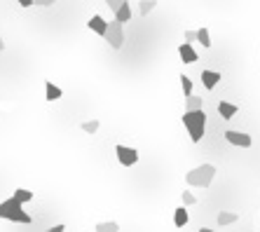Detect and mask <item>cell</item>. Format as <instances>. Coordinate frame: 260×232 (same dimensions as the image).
<instances>
[{"mask_svg":"<svg viewBox=\"0 0 260 232\" xmlns=\"http://www.w3.org/2000/svg\"><path fill=\"white\" fill-rule=\"evenodd\" d=\"M181 120H183V127H185L190 141L199 143L204 138V132H207V113L204 110H185Z\"/></svg>","mask_w":260,"mask_h":232,"instance_id":"1","label":"cell"},{"mask_svg":"<svg viewBox=\"0 0 260 232\" xmlns=\"http://www.w3.org/2000/svg\"><path fill=\"white\" fill-rule=\"evenodd\" d=\"M213 178H216V166L213 164H199L195 169H190L188 174H185V183L190 185V188H208L211 183H213Z\"/></svg>","mask_w":260,"mask_h":232,"instance_id":"2","label":"cell"},{"mask_svg":"<svg viewBox=\"0 0 260 232\" xmlns=\"http://www.w3.org/2000/svg\"><path fill=\"white\" fill-rule=\"evenodd\" d=\"M0 218L2 220H12V223H21V225H31V223H33V218L24 211V204H21V202H17L14 197L5 199V202H0Z\"/></svg>","mask_w":260,"mask_h":232,"instance_id":"3","label":"cell"},{"mask_svg":"<svg viewBox=\"0 0 260 232\" xmlns=\"http://www.w3.org/2000/svg\"><path fill=\"white\" fill-rule=\"evenodd\" d=\"M104 40L108 42L113 50H122V45H124V28H122V24H120L117 19H113V21L108 24Z\"/></svg>","mask_w":260,"mask_h":232,"instance_id":"4","label":"cell"},{"mask_svg":"<svg viewBox=\"0 0 260 232\" xmlns=\"http://www.w3.org/2000/svg\"><path fill=\"white\" fill-rule=\"evenodd\" d=\"M115 155L122 166H134V164L139 162V150L129 148V146H115Z\"/></svg>","mask_w":260,"mask_h":232,"instance_id":"5","label":"cell"},{"mask_svg":"<svg viewBox=\"0 0 260 232\" xmlns=\"http://www.w3.org/2000/svg\"><path fill=\"white\" fill-rule=\"evenodd\" d=\"M223 136H225L227 143L239 146V148H251V146H253V138H251V134H246V132H234V129H227Z\"/></svg>","mask_w":260,"mask_h":232,"instance_id":"6","label":"cell"},{"mask_svg":"<svg viewBox=\"0 0 260 232\" xmlns=\"http://www.w3.org/2000/svg\"><path fill=\"white\" fill-rule=\"evenodd\" d=\"M199 80H202V84H204V89H216V84L223 80V75L218 73V70H202V75H199Z\"/></svg>","mask_w":260,"mask_h":232,"instance_id":"7","label":"cell"},{"mask_svg":"<svg viewBox=\"0 0 260 232\" xmlns=\"http://www.w3.org/2000/svg\"><path fill=\"white\" fill-rule=\"evenodd\" d=\"M87 28H89V31H94L96 35H101V38H104V35H105V28H108V21H105L101 14H94L89 21H87Z\"/></svg>","mask_w":260,"mask_h":232,"instance_id":"8","label":"cell"},{"mask_svg":"<svg viewBox=\"0 0 260 232\" xmlns=\"http://www.w3.org/2000/svg\"><path fill=\"white\" fill-rule=\"evenodd\" d=\"M178 54H181L183 64H195L197 61V52L190 42H181V45H178Z\"/></svg>","mask_w":260,"mask_h":232,"instance_id":"9","label":"cell"},{"mask_svg":"<svg viewBox=\"0 0 260 232\" xmlns=\"http://www.w3.org/2000/svg\"><path fill=\"white\" fill-rule=\"evenodd\" d=\"M237 113H239V108L234 103H230V101H221L218 103V115H221L223 120H232Z\"/></svg>","mask_w":260,"mask_h":232,"instance_id":"10","label":"cell"},{"mask_svg":"<svg viewBox=\"0 0 260 232\" xmlns=\"http://www.w3.org/2000/svg\"><path fill=\"white\" fill-rule=\"evenodd\" d=\"M64 96V92H61V87H56L54 82H45V99L50 101V103H54V101H59Z\"/></svg>","mask_w":260,"mask_h":232,"instance_id":"11","label":"cell"},{"mask_svg":"<svg viewBox=\"0 0 260 232\" xmlns=\"http://www.w3.org/2000/svg\"><path fill=\"white\" fill-rule=\"evenodd\" d=\"M188 220H190L188 206H178V209L173 211V225H176V228H185V225H188Z\"/></svg>","mask_w":260,"mask_h":232,"instance_id":"12","label":"cell"},{"mask_svg":"<svg viewBox=\"0 0 260 232\" xmlns=\"http://www.w3.org/2000/svg\"><path fill=\"white\" fill-rule=\"evenodd\" d=\"M12 197L17 199V202H21V204H28L33 197H35V192H31V190H26V188H17V190L12 192Z\"/></svg>","mask_w":260,"mask_h":232,"instance_id":"13","label":"cell"},{"mask_svg":"<svg viewBox=\"0 0 260 232\" xmlns=\"http://www.w3.org/2000/svg\"><path fill=\"white\" fill-rule=\"evenodd\" d=\"M218 225H232V223H237V220H239V214H234V211H221V214H218Z\"/></svg>","mask_w":260,"mask_h":232,"instance_id":"14","label":"cell"},{"mask_svg":"<svg viewBox=\"0 0 260 232\" xmlns=\"http://www.w3.org/2000/svg\"><path fill=\"white\" fill-rule=\"evenodd\" d=\"M185 110H204V99L202 96H188L185 99Z\"/></svg>","mask_w":260,"mask_h":232,"instance_id":"15","label":"cell"},{"mask_svg":"<svg viewBox=\"0 0 260 232\" xmlns=\"http://www.w3.org/2000/svg\"><path fill=\"white\" fill-rule=\"evenodd\" d=\"M94 232H120V223H117V220H104V223H96Z\"/></svg>","mask_w":260,"mask_h":232,"instance_id":"16","label":"cell"},{"mask_svg":"<svg viewBox=\"0 0 260 232\" xmlns=\"http://www.w3.org/2000/svg\"><path fill=\"white\" fill-rule=\"evenodd\" d=\"M115 19L120 21V24H127V21H129V19H131V7H129V2H127V5H122V7L117 10V12H115Z\"/></svg>","mask_w":260,"mask_h":232,"instance_id":"17","label":"cell"},{"mask_svg":"<svg viewBox=\"0 0 260 232\" xmlns=\"http://www.w3.org/2000/svg\"><path fill=\"white\" fill-rule=\"evenodd\" d=\"M197 42H199V45H202L204 50H208V47L213 45V42H211V35H208L207 28H199V31H197Z\"/></svg>","mask_w":260,"mask_h":232,"instance_id":"18","label":"cell"},{"mask_svg":"<svg viewBox=\"0 0 260 232\" xmlns=\"http://www.w3.org/2000/svg\"><path fill=\"white\" fill-rule=\"evenodd\" d=\"M80 127H82V132H85V134H96V132H99V127H101V122H99V120H85Z\"/></svg>","mask_w":260,"mask_h":232,"instance_id":"19","label":"cell"},{"mask_svg":"<svg viewBox=\"0 0 260 232\" xmlns=\"http://www.w3.org/2000/svg\"><path fill=\"white\" fill-rule=\"evenodd\" d=\"M181 89H183V94H185V99H188V96H192V80H190L185 73L181 75Z\"/></svg>","mask_w":260,"mask_h":232,"instance_id":"20","label":"cell"},{"mask_svg":"<svg viewBox=\"0 0 260 232\" xmlns=\"http://www.w3.org/2000/svg\"><path fill=\"white\" fill-rule=\"evenodd\" d=\"M155 5H157V0H141V7H139V10H141L143 17H148V14L155 10Z\"/></svg>","mask_w":260,"mask_h":232,"instance_id":"21","label":"cell"},{"mask_svg":"<svg viewBox=\"0 0 260 232\" xmlns=\"http://www.w3.org/2000/svg\"><path fill=\"white\" fill-rule=\"evenodd\" d=\"M181 199H183V206H195L197 204V197L192 195V192H188V190L181 195Z\"/></svg>","mask_w":260,"mask_h":232,"instance_id":"22","label":"cell"},{"mask_svg":"<svg viewBox=\"0 0 260 232\" xmlns=\"http://www.w3.org/2000/svg\"><path fill=\"white\" fill-rule=\"evenodd\" d=\"M127 2H129V0H105V5L110 7V12H113V14H115L122 5H127Z\"/></svg>","mask_w":260,"mask_h":232,"instance_id":"23","label":"cell"},{"mask_svg":"<svg viewBox=\"0 0 260 232\" xmlns=\"http://www.w3.org/2000/svg\"><path fill=\"white\" fill-rule=\"evenodd\" d=\"M195 40H197V31H185V42H190V45H192Z\"/></svg>","mask_w":260,"mask_h":232,"instance_id":"24","label":"cell"},{"mask_svg":"<svg viewBox=\"0 0 260 232\" xmlns=\"http://www.w3.org/2000/svg\"><path fill=\"white\" fill-rule=\"evenodd\" d=\"M54 2H56V0H35V5H38V7H52Z\"/></svg>","mask_w":260,"mask_h":232,"instance_id":"25","label":"cell"},{"mask_svg":"<svg viewBox=\"0 0 260 232\" xmlns=\"http://www.w3.org/2000/svg\"><path fill=\"white\" fill-rule=\"evenodd\" d=\"M17 5H19V7H33L35 0H17Z\"/></svg>","mask_w":260,"mask_h":232,"instance_id":"26","label":"cell"},{"mask_svg":"<svg viewBox=\"0 0 260 232\" xmlns=\"http://www.w3.org/2000/svg\"><path fill=\"white\" fill-rule=\"evenodd\" d=\"M50 232H66V225H64V223H59V225H52V228H50Z\"/></svg>","mask_w":260,"mask_h":232,"instance_id":"27","label":"cell"},{"mask_svg":"<svg viewBox=\"0 0 260 232\" xmlns=\"http://www.w3.org/2000/svg\"><path fill=\"white\" fill-rule=\"evenodd\" d=\"M2 50H5V42H2V38H0V52H2Z\"/></svg>","mask_w":260,"mask_h":232,"instance_id":"28","label":"cell"},{"mask_svg":"<svg viewBox=\"0 0 260 232\" xmlns=\"http://www.w3.org/2000/svg\"><path fill=\"white\" fill-rule=\"evenodd\" d=\"M199 232H213V230H211V228H202V230H199Z\"/></svg>","mask_w":260,"mask_h":232,"instance_id":"29","label":"cell"}]
</instances>
